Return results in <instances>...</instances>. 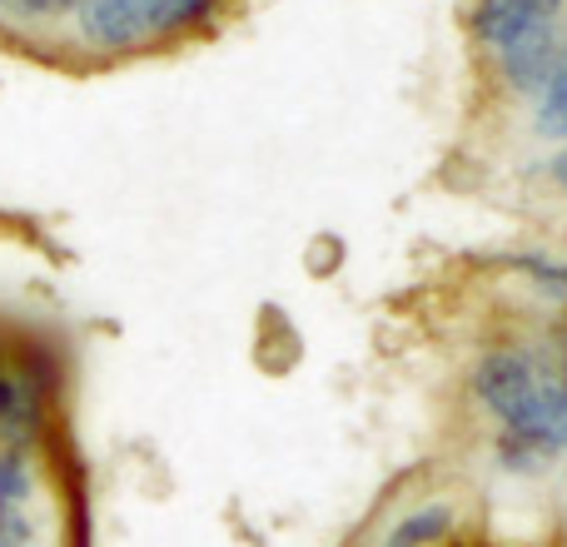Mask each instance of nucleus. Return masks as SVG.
Returning <instances> with one entry per match:
<instances>
[{
	"instance_id": "nucleus-6",
	"label": "nucleus",
	"mask_w": 567,
	"mask_h": 547,
	"mask_svg": "<svg viewBox=\"0 0 567 547\" xmlns=\"http://www.w3.org/2000/svg\"><path fill=\"white\" fill-rule=\"evenodd\" d=\"M453 528H458L453 503H423V508L403 513V518L383 533V547H439L453 538Z\"/></svg>"
},
{
	"instance_id": "nucleus-8",
	"label": "nucleus",
	"mask_w": 567,
	"mask_h": 547,
	"mask_svg": "<svg viewBox=\"0 0 567 547\" xmlns=\"http://www.w3.org/2000/svg\"><path fill=\"white\" fill-rule=\"evenodd\" d=\"M563 453L553 448L548 438H528V433H503L498 438V463L508 473H543V468H553Z\"/></svg>"
},
{
	"instance_id": "nucleus-1",
	"label": "nucleus",
	"mask_w": 567,
	"mask_h": 547,
	"mask_svg": "<svg viewBox=\"0 0 567 547\" xmlns=\"http://www.w3.org/2000/svg\"><path fill=\"white\" fill-rule=\"evenodd\" d=\"M473 393L478 403L498 419L503 433H528V438H548L553 419V393H558V373H548L538 359L518 349H493L473 369ZM553 443V438H548Z\"/></svg>"
},
{
	"instance_id": "nucleus-11",
	"label": "nucleus",
	"mask_w": 567,
	"mask_h": 547,
	"mask_svg": "<svg viewBox=\"0 0 567 547\" xmlns=\"http://www.w3.org/2000/svg\"><path fill=\"white\" fill-rule=\"evenodd\" d=\"M16 10H25V16H65V10H75L80 0H10Z\"/></svg>"
},
{
	"instance_id": "nucleus-3",
	"label": "nucleus",
	"mask_w": 567,
	"mask_h": 547,
	"mask_svg": "<svg viewBox=\"0 0 567 547\" xmlns=\"http://www.w3.org/2000/svg\"><path fill=\"white\" fill-rule=\"evenodd\" d=\"M563 0H478L473 6V35L483 50H508L513 40L538 35V30H558Z\"/></svg>"
},
{
	"instance_id": "nucleus-4",
	"label": "nucleus",
	"mask_w": 567,
	"mask_h": 547,
	"mask_svg": "<svg viewBox=\"0 0 567 547\" xmlns=\"http://www.w3.org/2000/svg\"><path fill=\"white\" fill-rule=\"evenodd\" d=\"M563 30H538V35H523L513 40L508 50H498V75L508 80V90H518V95H538L543 80L553 75V65L563 60Z\"/></svg>"
},
{
	"instance_id": "nucleus-13",
	"label": "nucleus",
	"mask_w": 567,
	"mask_h": 547,
	"mask_svg": "<svg viewBox=\"0 0 567 547\" xmlns=\"http://www.w3.org/2000/svg\"><path fill=\"white\" fill-rule=\"evenodd\" d=\"M0 6H10V0H0Z\"/></svg>"
},
{
	"instance_id": "nucleus-7",
	"label": "nucleus",
	"mask_w": 567,
	"mask_h": 547,
	"mask_svg": "<svg viewBox=\"0 0 567 547\" xmlns=\"http://www.w3.org/2000/svg\"><path fill=\"white\" fill-rule=\"evenodd\" d=\"M533 130L553 145H567V50L553 65V75L543 80V90L533 95Z\"/></svg>"
},
{
	"instance_id": "nucleus-9",
	"label": "nucleus",
	"mask_w": 567,
	"mask_h": 547,
	"mask_svg": "<svg viewBox=\"0 0 567 547\" xmlns=\"http://www.w3.org/2000/svg\"><path fill=\"white\" fill-rule=\"evenodd\" d=\"M215 10H219V0H159L155 35H185V30L205 25Z\"/></svg>"
},
{
	"instance_id": "nucleus-12",
	"label": "nucleus",
	"mask_w": 567,
	"mask_h": 547,
	"mask_svg": "<svg viewBox=\"0 0 567 547\" xmlns=\"http://www.w3.org/2000/svg\"><path fill=\"white\" fill-rule=\"evenodd\" d=\"M548 175H553V185H558L563 195H567V145L553 149V159H548Z\"/></svg>"
},
{
	"instance_id": "nucleus-5",
	"label": "nucleus",
	"mask_w": 567,
	"mask_h": 547,
	"mask_svg": "<svg viewBox=\"0 0 567 547\" xmlns=\"http://www.w3.org/2000/svg\"><path fill=\"white\" fill-rule=\"evenodd\" d=\"M30 493H35V478H30L25 453L6 448L0 453V547H30Z\"/></svg>"
},
{
	"instance_id": "nucleus-2",
	"label": "nucleus",
	"mask_w": 567,
	"mask_h": 547,
	"mask_svg": "<svg viewBox=\"0 0 567 547\" xmlns=\"http://www.w3.org/2000/svg\"><path fill=\"white\" fill-rule=\"evenodd\" d=\"M159 0H80L75 20L80 35L95 50H135L155 40Z\"/></svg>"
},
{
	"instance_id": "nucleus-10",
	"label": "nucleus",
	"mask_w": 567,
	"mask_h": 547,
	"mask_svg": "<svg viewBox=\"0 0 567 547\" xmlns=\"http://www.w3.org/2000/svg\"><path fill=\"white\" fill-rule=\"evenodd\" d=\"M513 269H523L533 283H543V293L567 299V259H548V255H518Z\"/></svg>"
}]
</instances>
